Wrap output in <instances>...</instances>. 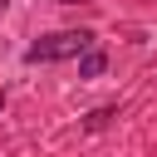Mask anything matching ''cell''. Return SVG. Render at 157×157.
<instances>
[{
  "mask_svg": "<svg viewBox=\"0 0 157 157\" xmlns=\"http://www.w3.org/2000/svg\"><path fill=\"white\" fill-rule=\"evenodd\" d=\"M88 44H98L93 29H54L44 39H34L25 49V64H59V59H78Z\"/></svg>",
  "mask_w": 157,
  "mask_h": 157,
  "instance_id": "obj_1",
  "label": "cell"
},
{
  "mask_svg": "<svg viewBox=\"0 0 157 157\" xmlns=\"http://www.w3.org/2000/svg\"><path fill=\"white\" fill-rule=\"evenodd\" d=\"M103 64H108V54H103L98 44H88V49L78 54V78H98V74H103Z\"/></svg>",
  "mask_w": 157,
  "mask_h": 157,
  "instance_id": "obj_2",
  "label": "cell"
},
{
  "mask_svg": "<svg viewBox=\"0 0 157 157\" xmlns=\"http://www.w3.org/2000/svg\"><path fill=\"white\" fill-rule=\"evenodd\" d=\"M113 118H118V108H93V113L83 118V128H88V132H103V128H108Z\"/></svg>",
  "mask_w": 157,
  "mask_h": 157,
  "instance_id": "obj_3",
  "label": "cell"
},
{
  "mask_svg": "<svg viewBox=\"0 0 157 157\" xmlns=\"http://www.w3.org/2000/svg\"><path fill=\"white\" fill-rule=\"evenodd\" d=\"M5 10H10V0H0V15H5Z\"/></svg>",
  "mask_w": 157,
  "mask_h": 157,
  "instance_id": "obj_4",
  "label": "cell"
},
{
  "mask_svg": "<svg viewBox=\"0 0 157 157\" xmlns=\"http://www.w3.org/2000/svg\"><path fill=\"white\" fill-rule=\"evenodd\" d=\"M59 5H78V0H59Z\"/></svg>",
  "mask_w": 157,
  "mask_h": 157,
  "instance_id": "obj_5",
  "label": "cell"
},
{
  "mask_svg": "<svg viewBox=\"0 0 157 157\" xmlns=\"http://www.w3.org/2000/svg\"><path fill=\"white\" fill-rule=\"evenodd\" d=\"M0 108H5V93H0Z\"/></svg>",
  "mask_w": 157,
  "mask_h": 157,
  "instance_id": "obj_6",
  "label": "cell"
}]
</instances>
